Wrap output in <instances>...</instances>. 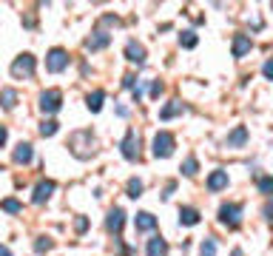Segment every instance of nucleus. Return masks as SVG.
<instances>
[{
    "label": "nucleus",
    "instance_id": "nucleus-1",
    "mask_svg": "<svg viewBox=\"0 0 273 256\" xmlns=\"http://www.w3.org/2000/svg\"><path fill=\"white\" fill-rule=\"evenodd\" d=\"M69 151L74 154L77 159H88V157H94V151H97V140H94V134L91 131H74L69 137Z\"/></svg>",
    "mask_w": 273,
    "mask_h": 256
},
{
    "label": "nucleus",
    "instance_id": "nucleus-2",
    "mask_svg": "<svg viewBox=\"0 0 273 256\" xmlns=\"http://www.w3.org/2000/svg\"><path fill=\"white\" fill-rule=\"evenodd\" d=\"M176 148V140H174V134H168V131H159L157 137H154V157H171Z\"/></svg>",
    "mask_w": 273,
    "mask_h": 256
},
{
    "label": "nucleus",
    "instance_id": "nucleus-3",
    "mask_svg": "<svg viewBox=\"0 0 273 256\" xmlns=\"http://www.w3.org/2000/svg\"><path fill=\"white\" fill-rule=\"evenodd\" d=\"M63 106V91L60 89H49L40 94V111L43 114H54V111H60Z\"/></svg>",
    "mask_w": 273,
    "mask_h": 256
},
{
    "label": "nucleus",
    "instance_id": "nucleus-4",
    "mask_svg": "<svg viewBox=\"0 0 273 256\" xmlns=\"http://www.w3.org/2000/svg\"><path fill=\"white\" fill-rule=\"evenodd\" d=\"M35 66H37V60L32 57V54H20L18 60L12 63V77H32L35 74Z\"/></svg>",
    "mask_w": 273,
    "mask_h": 256
},
{
    "label": "nucleus",
    "instance_id": "nucleus-5",
    "mask_svg": "<svg viewBox=\"0 0 273 256\" xmlns=\"http://www.w3.org/2000/svg\"><path fill=\"white\" fill-rule=\"evenodd\" d=\"M219 222L222 225H228V228H236L239 222H242V205L236 202H228L219 208Z\"/></svg>",
    "mask_w": 273,
    "mask_h": 256
},
{
    "label": "nucleus",
    "instance_id": "nucleus-6",
    "mask_svg": "<svg viewBox=\"0 0 273 256\" xmlns=\"http://www.w3.org/2000/svg\"><path fill=\"white\" fill-rule=\"evenodd\" d=\"M66 66H69V52L66 49H52L49 57H46V69L52 71V74H60Z\"/></svg>",
    "mask_w": 273,
    "mask_h": 256
},
{
    "label": "nucleus",
    "instance_id": "nucleus-7",
    "mask_svg": "<svg viewBox=\"0 0 273 256\" xmlns=\"http://www.w3.org/2000/svg\"><path fill=\"white\" fill-rule=\"evenodd\" d=\"M120 148H123V157L125 159H140V137H137V131H128L125 134V140L120 142Z\"/></svg>",
    "mask_w": 273,
    "mask_h": 256
},
{
    "label": "nucleus",
    "instance_id": "nucleus-8",
    "mask_svg": "<svg viewBox=\"0 0 273 256\" xmlns=\"http://www.w3.org/2000/svg\"><path fill=\"white\" fill-rule=\"evenodd\" d=\"M125 60L142 66V63H145V46L137 43V40H128V43H125Z\"/></svg>",
    "mask_w": 273,
    "mask_h": 256
},
{
    "label": "nucleus",
    "instance_id": "nucleus-9",
    "mask_svg": "<svg viewBox=\"0 0 273 256\" xmlns=\"http://www.w3.org/2000/svg\"><path fill=\"white\" fill-rule=\"evenodd\" d=\"M52 194H54V182H52V179H43V182H37L35 196H32V202H35V205H43Z\"/></svg>",
    "mask_w": 273,
    "mask_h": 256
},
{
    "label": "nucleus",
    "instance_id": "nucleus-10",
    "mask_svg": "<svg viewBox=\"0 0 273 256\" xmlns=\"http://www.w3.org/2000/svg\"><path fill=\"white\" fill-rule=\"evenodd\" d=\"M123 222H125V213H123V208H111V211H108L106 228L111 230V233H120V230H123Z\"/></svg>",
    "mask_w": 273,
    "mask_h": 256
},
{
    "label": "nucleus",
    "instance_id": "nucleus-11",
    "mask_svg": "<svg viewBox=\"0 0 273 256\" xmlns=\"http://www.w3.org/2000/svg\"><path fill=\"white\" fill-rule=\"evenodd\" d=\"M245 142H247V128L245 125H236V128L228 134V148H242Z\"/></svg>",
    "mask_w": 273,
    "mask_h": 256
},
{
    "label": "nucleus",
    "instance_id": "nucleus-12",
    "mask_svg": "<svg viewBox=\"0 0 273 256\" xmlns=\"http://www.w3.org/2000/svg\"><path fill=\"white\" fill-rule=\"evenodd\" d=\"M222 188H228V171H213L211 177H208V191H222Z\"/></svg>",
    "mask_w": 273,
    "mask_h": 256
},
{
    "label": "nucleus",
    "instance_id": "nucleus-13",
    "mask_svg": "<svg viewBox=\"0 0 273 256\" xmlns=\"http://www.w3.org/2000/svg\"><path fill=\"white\" fill-rule=\"evenodd\" d=\"M108 40H111V37H108L106 32H94V35L86 40V49L88 52H100V49H106L108 46Z\"/></svg>",
    "mask_w": 273,
    "mask_h": 256
},
{
    "label": "nucleus",
    "instance_id": "nucleus-14",
    "mask_svg": "<svg viewBox=\"0 0 273 256\" xmlns=\"http://www.w3.org/2000/svg\"><path fill=\"white\" fill-rule=\"evenodd\" d=\"M134 228L137 230H154L157 228V216H151L148 211L137 213V216H134Z\"/></svg>",
    "mask_w": 273,
    "mask_h": 256
},
{
    "label": "nucleus",
    "instance_id": "nucleus-15",
    "mask_svg": "<svg viewBox=\"0 0 273 256\" xmlns=\"http://www.w3.org/2000/svg\"><path fill=\"white\" fill-rule=\"evenodd\" d=\"M32 157H35V151H32L29 142H20L18 148H15V162H18V165H29Z\"/></svg>",
    "mask_w": 273,
    "mask_h": 256
},
{
    "label": "nucleus",
    "instance_id": "nucleus-16",
    "mask_svg": "<svg viewBox=\"0 0 273 256\" xmlns=\"http://www.w3.org/2000/svg\"><path fill=\"white\" fill-rule=\"evenodd\" d=\"M250 46L253 43H250V37L247 35H236L233 37V57H245V54L250 52Z\"/></svg>",
    "mask_w": 273,
    "mask_h": 256
},
{
    "label": "nucleus",
    "instance_id": "nucleus-17",
    "mask_svg": "<svg viewBox=\"0 0 273 256\" xmlns=\"http://www.w3.org/2000/svg\"><path fill=\"white\" fill-rule=\"evenodd\" d=\"M148 256H168V242L162 236H154L148 242Z\"/></svg>",
    "mask_w": 273,
    "mask_h": 256
},
{
    "label": "nucleus",
    "instance_id": "nucleus-18",
    "mask_svg": "<svg viewBox=\"0 0 273 256\" xmlns=\"http://www.w3.org/2000/svg\"><path fill=\"white\" fill-rule=\"evenodd\" d=\"M0 106L6 108V111H12V108L18 106V91L15 89H0Z\"/></svg>",
    "mask_w": 273,
    "mask_h": 256
},
{
    "label": "nucleus",
    "instance_id": "nucleus-19",
    "mask_svg": "<svg viewBox=\"0 0 273 256\" xmlns=\"http://www.w3.org/2000/svg\"><path fill=\"white\" fill-rule=\"evenodd\" d=\"M196 222H199L196 208H179V225H196Z\"/></svg>",
    "mask_w": 273,
    "mask_h": 256
},
{
    "label": "nucleus",
    "instance_id": "nucleus-20",
    "mask_svg": "<svg viewBox=\"0 0 273 256\" xmlns=\"http://www.w3.org/2000/svg\"><path fill=\"white\" fill-rule=\"evenodd\" d=\"M176 114H182V103H179V100H171V103L159 111V120H171V117H176Z\"/></svg>",
    "mask_w": 273,
    "mask_h": 256
},
{
    "label": "nucleus",
    "instance_id": "nucleus-21",
    "mask_svg": "<svg viewBox=\"0 0 273 256\" xmlns=\"http://www.w3.org/2000/svg\"><path fill=\"white\" fill-rule=\"evenodd\" d=\"M103 100H106V94H103V91H94V94H88V97H86L88 111H94V114H97L100 108H103Z\"/></svg>",
    "mask_w": 273,
    "mask_h": 256
},
{
    "label": "nucleus",
    "instance_id": "nucleus-22",
    "mask_svg": "<svg viewBox=\"0 0 273 256\" xmlns=\"http://www.w3.org/2000/svg\"><path fill=\"white\" fill-rule=\"evenodd\" d=\"M57 128H60V123H54V120H43V123H40V134H43V137H54Z\"/></svg>",
    "mask_w": 273,
    "mask_h": 256
},
{
    "label": "nucleus",
    "instance_id": "nucleus-23",
    "mask_svg": "<svg viewBox=\"0 0 273 256\" xmlns=\"http://www.w3.org/2000/svg\"><path fill=\"white\" fill-rule=\"evenodd\" d=\"M196 171H199V162H196V157H188L185 162H182V174H185V177H194Z\"/></svg>",
    "mask_w": 273,
    "mask_h": 256
},
{
    "label": "nucleus",
    "instance_id": "nucleus-24",
    "mask_svg": "<svg viewBox=\"0 0 273 256\" xmlns=\"http://www.w3.org/2000/svg\"><path fill=\"white\" fill-rule=\"evenodd\" d=\"M0 208H3L6 213H20V211H23V205H20L18 199H3V202H0Z\"/></svg>",
    "mask_w": 273,
    "mask_h": 256
},
{
    "label": "nucleus",
    "instance_id": "nucleus-25",
    "mask_svg": "<svg viewBox=\"0 0 273 256\" xmlns=\"http://www.w3.org/2000/svg\"><path fill=\"white\" fill-rule=\"evenodd\" d=\"M196 43H199V40H196L194 32H182V35H179V46H185V49H194Z\"/></svg>",
    "mask_w": 273,
    "mask_h": 256
},
{
    "label": "nucleus",
    "instance_id": "nucleus-26",
    "mask_svg": "<svg viewBox=\"0 0 273 256\" xmlns=\"http://www.w3.org/2000/svg\"><path fill=\"white\" fill-rule=\"evenodd\" d=\"M256 185H259L262 194H270L273 196V177H259V179H256Z\"/></svg>",
    "mask_w": 273,
    "mask_h": 256
},
{
    "label": "nucleus",
    "instance_id": "nucleus-27",
    "mask_svg": "<svg viewBox=\"0 0 273 256\" xmlns=\"http://www.w3.org/2000/svg\"><path fill=\"white\" fill-rule=\"evenodd\" d=\"M128 196H131V199L142 196V182L140 179H128Z\"/></svg>",
    "mask_w": 273,
    "mask_h": 256
},
{
    "label": "nucleus",
    "instance_id": "nucleus-28",
    "mask_svg": "<svg viewBox=\"0 0 273 256\" xmlns=\"http://www.w3.org/2000/svg\"><path fill=\"white\" fill-rule=\"evenodd\" d=\"M52 245H54V242H52L49 236H40V239L35 242V250H37V253H46V250H52Z\"/></svg>",
    "mask_w": 273,
    "mask_h": 256
},
{
    "label": "nucleus",
    "instance_id": "nucleus-29",
    "mask_svg": "<svg viewBox=\"0 0 273 256\" xmlns=\"http://www.w3.org/2000/svg\"><path fill=\"white\" fill-rule=\"evenodd\" d=\"M202 256H216V242L213 239H205L202 242Z\"/></svg>",
    "mask_w": 273,
    "mask_h": 256
},
{
    "label": "nucleus",
    "instance_id": "nucleus-30",
    "mask_svg": "<svg viewBox=\"0 0 273 256\" xmlns=\"http://www.w3.org/2000/svg\"><path fill=\"white\" fill-rule=\"evenodd\" d=\"M262 74H264L267 80H273V60H267V63L262 66Z\"/></svg>",
    "mask_w": 273,
    "mask_h": 256
},
{
    "label": "nucleus",
    "instance_id": "nucleus-31",
    "mask_svg": "<svg viewBox=\"0 0 273 256\" xmlns=\"http://www.w3.org/2000/svg\"><path fill=\"white\" fill-rule=\"evenodd\" d=\"M74 228H77L80 233H83V230L88 228V219H86V216H77V222H74Z\"/></svg>",
    "mask_w": 273,
    "mask_h": 256
},
{
    "label": "nucleus",
    "instance_id": "nucleus-32",
    "mask_svg": "<svg viewBox=\"0 0 273 256\" xmlns=\"http://www.w3.org/2000/svg\"><path fill=\"white\" fill-rule=\"evenodd\" d=\"M134 80H137L134 74H125V77H123V86H125V89H137V86H134Z\"/></svg>",
    "mask_w": 273,
    "mask_h": 256
},
{
    "label": "nucleus",
    "instance_id": "nucleus-33",
    "mask_svg": "<svg viewBox=\"0 0 273 256\" xmlns=\"http://www.w3.org/2000/svg\"><path fill=\"white\" fill-rule=\"evenodd\" d=\"M162 94V83H151V97H159Z\"/></svg>",
    "mask_w": 273,
    "mask_h": 256
},
{
    "label": "nucleus",
    "instance_id": "nucleus-34",
    "mask_svg": "<svg viewBox=\"0 0 273 256\" xmlns=\"http://www.w3.org/2000/svg\"><path fill=\"white\" fill-rule=\"evenodd\" d=\"M6 137H9V131H6V128H3V125H0V148H3V145H6Z\"/></svg>",
    "mask_w": 273,
    "mask_h": 256
},
{
    "label": "nucleus",
    "instance_id": "nucleus-35",
    "mask_svg": "<svg viewBox=\"0 0 273 256\" xmlns=\"http://www.w3.org/2000/svg\"><path fill=\"white\" fill-rule=\"evenodd\" d=\"M264 216H267V219L273 222V202H267V205H264Z\"/></svg>",
    "mask_w": 273,
    "mask_h": 256
},
{
    "label": "nucleus",
    "instance_id": "nucleus-36",
    "mask_svg": "<svg viewBox=\"0 0 273 256\" xmlns=\"http://www.w3.org/2000/svg\"><path fill=\"white\" fill-rule=\"evenodd\" d=\"M0 256H12V253H9V247H3V245H0Z\"/></svg>",
    "mask_w": 273,
    "mask_h": 256
},
{
    "label": "nucleus",
    "instance_id": "nucleus-37",
    "mask_svg": "<svg viewBox=\"0 0 273 256\" xmlns=\"http://www.w3.org/2000/svg\"><path fill=\"white\" fill-rule=\"evenodd\" d=\"M230 256H242V250H239V247H236V250H233V253H230Z\"/></svg>",
    "mask_w": 273,
    "mask_h": 256
},
{
    "label": "nucleus",
    "instance_id": "nucleus-38",
    "mask_svg": "<svg viewBox=\"0 0 273 256\" xmlns=\"http://www.w3.org/2000/svg\"><path fill=\"white\" fill-rule=\"evenodd\" d=\"M270 9H273V3H270Z\"/></svg>",
    "mask_w": 273,
    "mask_h": 256
}]
</instances>
